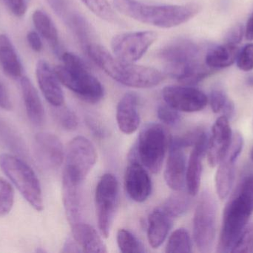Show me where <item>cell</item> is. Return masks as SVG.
<instances>
[{"label":"cell","instance_id":"cell-7","mask_svg":"<svg viewBox=\"0 0 253 253\" xmlns=\"http://www.w3.org/2000/svg\"><path fill=\"white\" fill-rule=\"evenodd\" d=\"M159 57L165 62L167 73L181 80L202 63L200 49L191 40H175L161 49Z\"/></svg>","mask_w":253,"mask_h":253},{"label":"cell","instance_id":"cell-16","mask_svg":"<svg viewBox=\"0 0 253 253\" xmlns=\"http://www.w3.org/2000/svg\"><path fill=\"white\" fill-rule=\"evenodd\" d=\"M184 149L175 140H171L165 170L167 185L173 191H181L186 186L185 154Z\"/></svg>","mask_w":253,"mask_h":253},{"label":"cell","instance_id":"cell-31","mask_svg":"<svg viewBox=\"0 0 253 253\" xmlns=\"http://www.w3.org/2000/svg\"><path fill=\"white\" fill-rule=\"evenodd\" d=\"M191 251V239L188 232L182 228L173 232L168 239L166 253H190Z\"/></svg>","mask_w":253,"mask_h":253},{"label":"cell","instance_id":"cell-45","mask_svg":"<svg viewBox=\"0 0 253 253\" xmlns=\"http://www.w3.org/2000/svg\"><path fill=\"white\" fill-rule=\"evenodd\" d=\"M245 37L249 41H253V12L247 22L245 31Z\"/></svg>","mask_w":253,"mask_h":253},{"label":"cell","instance_id":"cell-24","mask_svg":"<svg viewBox=\"0 0 253 253\" xmlns=\"http://www.w3.org/2000/svg\"><path fill=\"white\" fill-rule=\"evenodd\" d=\"M239 52L238 46L224 43L210 49L205 56V62L210 68L216 71L233 65Z\"/></svg>","mask_w":253,"mask_h":253},{"label":"cell","instance_id":"cell-23","mask_svg":"<svg viewBox=\"0 0 253 253\" xmlns=\"http://www.w3.org/2000/svg\"><path fill=\"white\" fill-rule=\"evenodd\" d=\"M20 86L28 118L33 124L40 126L44 122V110L38 92L28 77H21Z\"/></svg>","mask_w":253,"mask_h":253},{"label":"cell","instance_id":"cell-25","mask_svg":"<svg viewBox=\"0 0 253 253\" xmlns=\"http://www.w3.org/2000/svg\"><path fill=\"white\" fill-rule=\"evenodd\" d=\"M0 65L4 73L10 77H22L20 59L13 43L5 34H0Z\"/></svg>","mask_w":253,"mask_h":253},{"label":"cell","instance_id":"cell-32","mask_svg":"<svg viewBox=\"0 0 253 253\" xmlns=\"http://www.w3.org/2000/svg\"><path fill=\"white\" fill-rule=\"evenodd\" d=\"M117 245L123 253H145L142 244L131 233L126 229H120L117 233Z\"/></svg>","mask_w":253,"mask_h":253},{"label":"cell","instance_id":"cell-46","mask_svg":"<svg viewBox=\"0 0 253 253\" xmlns=\"http://www.w3.org/2000/svg\"><path fill=\"white\" fill-rule=\"evenodd\" d=\"M251 160H252L253 163V147L252 148V150H251Z\"/></svg>","mask_w":253,"mask_h":253},{"label":"cell","instance_id":"cell-34","mask_svg":"<svg viewBox=\"0 0 253 253\" xmlns=\"http://www.w3.org/2000/svg\"><path fill=\"white\" fill-rule=\"evenodd\" d=\"M14 203V191L10 184L0 178V218L6 216Z\"/></svg>","mask_w":253,"mask_h":253},{"label":"cell","instance_id":"cell-5","mask_svg":"<svg viewBox=\"0 0 253 253\" xmlns=\"http://www.w3.org/2000/svg\"><path fill=\"white\" fill-rule=\"evenodd\" d=\"M168 141L167 131L162 125H146L140 132L132 159L138 158L146 169L153 173H158L162 167Z\"/></svg>","mask_w":253,"mask_h":253},{"label":"cell","instance_id":"cell-14","mask_svg":"<svg viewBox=\"0 0 253 253\" xmlns=\"http://www.w3.org/2000/svg\"><path fill=\"white\" fill-rule=\"evenodd\" d=\"M125 187L133 202L143 203L152 193V181L144 166L135 159H131L125 174Z\"/></svg>","mask_w":253,"mask_h":253},{"label":"cell","instance_id":"cell-6","mask_svg":"<svg viewBox=\"0 0 253 253\" xmlns=\"http://www.w3.org/2000/svg\"><path fill=\"white\" fill-rule=\"evenodd\" d=\"M253 209L237 194L227 203L223 215L217 251L231 253L252 215Z\"/></svg>","mask_w":253,"mask_h":253},{"label":"cell","instance_id":"cell-2","mask_svg":"<svg viewBox=\"0 0 253 253\" xmlns=\"http://www.w3.org/2000/svg\"><path fill=\"white\" fill-rule=\"evenodd\" d=\"M115 8L142 23L162 28H173L194 17L200 7L196 4L153 5L136 0H114Z\"/></svg>","mask_w":253,"mask_h":253},{"label":"cell","instance_id":"cell-10","mask_svg":"<svg viewBox=\"0 0 253 253\" xmlns=\"http://www.w3.org/2000/svg\"><path fill=\"white\" fill-rule=\"evenodd\" d=\"M120 187L117 178L105 174L99 180L95 193L96 216L102 237L108 238L119 206Z\"/></svg>","mask_w":253,"mask_h":253},{"label":"cell","instance_id":"cell-22","mask_svg":"<svg viewBox=\"0 0 253 253\" xmlns=\"http://www.w3.org/2000/svg\"><path fill=\"white\" fill-rule=\"evenodd\" d=\"M72 236L83 252L108 253L106 245L96 229L88 224L79 222L71 226Z\"/></svg>","mask_w":253,"mask_h":253},{"label":"cell","instance_id":"cell-43","mask_svg":"<svg viewBox=\"0 0 253 253\" xmlns=\"http://www.w3.org/2000/svg\"><path fill=\"white\" fill-rule=\"evenodd\" d=\"M12 104L10 97L4 86L0 83V108L4 110H10Z\"/></svg>","mask_w":253,"mask_h":253},{"label":"cell","instance_id":"cell-41","mask_svg":"<svg viewBox=\"0 0 253 253\" xmlns=\"http://www.w3.org/2000/svg\"><path fill=\"white\" fill-rule=\"evenodd\" d=\"M9 8L18 17L24 16L27 10L26 0H7Z\"/></svg>","mask_w":253,"mask_h":253},{"label":"cell","instance_id":"cell-15","mask_svg":"<svg viewBox=\"0 0 253 253\" xmlns=\"http://www.w3.org/2000/svg\"><path fill=\"white\" fill-rule=\"evenodd\" d=\"M233 135L229 119L223 115L218 117L212 126L207 150L210 166H218L224 158L231 144Z\"/></svg>","mask_w":253,"mask_h":253},{"label":"cell","instance_id":"cell-36","mask_svg":"<svg viewBox=\"0 0 253 253\" xmlns=\"http://www.w3.org/2000/svg\"><path fill=\"white\" fill-rule=\"evenodd\" d=\"M157 115L160 121L167 126H175L181 121L179 111L167 103L158 107Z\"/></svg>","mask_w":253,"mask_h":253},{"label":"cell","instance_id":"cell-21","mask_svg":"<svg viewBox=\"0 0 253 253\" xmlns=\"http://www.w3.org/2000/svg\"><path fill=\"white\" fill-rule=\"evenodd\" d=\"M172 218L161 206L152 211L148 218L147 239L152 248H159L167 239L172 227Z\"/></svg>","mask_w":253,"mask_h":253},{"label":"cell","instance_id":"cell-3","mask_svg":"<svg viewBox=\"0 0 253 253\" xmlns=\"http://www.w3.org/2000/svg\"><path fill=\"white\" fill-rule=\"evenodd\" d=\"M62 59L63 65L53 69L60 83L86 102H99L104 97L103 86L88 71L84 61L71 52L62 53Z\"/></svg>","mask_w":253,"mask_h":253},{"label":"cell","instance_id":"cell-13","mask_svg":"<svg viewBox=\"0 0 253 253\" xmlns=\"http://www.w3.org/2000/svg\"><path fill=\"white\" fill-rule=\"evenodd\" d=\"M34 153L37 161L47 170H56L65 159L63 144L55 134L42 132L34 140Z\"/></svg>","mask_w":253,"mask_h":253},{"label":"cell","instance_id":"cell-17","mask_svg":"<svg viewBox=\"0 0 253 253\" xmlns=\"http://www.w3.org/2000/svg\"><path fill=\"white\" fill-rule=\"evenodd\" d=\"M209 138L204 131L193 146L186 171V186L192 196H196L200 188L202 174V159L207 153Z\"/></svg>","mask_w":253,"mask_h":253},{"label":"cell","instance_id":"cell-20","mask_svg":"<svg viewBox=\"0 0 253 253\" xmlns=\"http://www.w3.org/2000/svg\"><path fill=\"white\" fill-rule=\"evenodd\" d=\"M83 184L74 182L63 175L62 199L67 219L70 225L81 222L83 213Z\"/></svg>","mask_w":253,"mask_h":253},{"label":"cell","instance_id":"cell-29","mask_svg":"<svg viewBox=\"0 0 253 253\" xmlns=\"http://www.w3.org/2000/svg\"><path fill=\"white\" fill-rule=\"evenodd\" d=\"M208 102H210L211 109L215 114H222L223 116H225L228 119L234 114V102L221 89H213L211 92Z\"/></svg>","mask_w":253,"mask_h":253},{"label":"cell","instance_id":"cell-19","mask_svg":"<svg viewBox=\"0 0 253 253\" xmlns=\"http://www.w3.org/2000/svg\"><path fill=\"white\" fill-rule=\"evenodd\" d=\"M117 121L119 129L126 135H131L138 129L140 115L136 94L128 92L121 98L117 105Z\"/></svg>","mask_w":253,"mask_h":253},{"label":"cell","instance_id":"cell-26","mask_svg":"<svg viewBox=\"0 0 253 253\" xmlns=\"http://www.w3.org/2000/svg\"><path fill=\"white\" fill-rule=\"evenodd\" d=\"M32 19L38 34L48 43L56 53H59V34L54 23L48 15L42 10H37L33 13Z\"/></svg>","mask_w":253,"mask_h":253},{"label":"cell","instance_id":"cell-12","mask_svg":"<svg viewBox=\"0 0 253 253\" xmlns=\"http://www.w3.org/2000/svg\"><path fill=\"white\" fill-rule=\"evenodd\" d=\"M162 97L165 103L181 112H197L208 103L206 95L190 86H166L162 91Z\"/></svg>","mask_w":253,"mask_h":253},{"label":"cell","instance_id":"cell-38","mask_svg":"<svg viewBox=\"0 0 253 253\" xmlns=\"http://www.w3.org/2000/svg\"><path fill=\"white\" fill-rule=\"evenodd\" d=\"M236 194L253 209V174L248 175L243 180Z\"/></svg>","mask_w":253,"mask_h":253},{"label":"cell","instance_id":"cell-28","mask_svg":"<svg viewBox=\"0 0 253 253\" xmlns=\"http://www.w3.org/2000/svg\"><path fill=\"white\" fill-rule=\"evenodd\" d=\"M191 197L188 192L175 191L167 199L161 207L172 219L178 218L188 210L191 205Z\"/></svg>","mask_w":253,"mask_h":253},{"label":"cell","instance_id":"cell-30","mask_svg":"<svg viewBox=\"0 0 253 253\" xmlns=\"http://www.w3.org/2000/svg\"><path fill=\"white\" fill-rule=\"evenodd\" d=\"M95 15L111 23L120 22L118 16L111 7L108 0H81Z\"/></svg>","mask_w":253,"mask_h":253},{"label":"cell","instance_id":"cell-4","mask_svg":"<svg viewBox=\"0 0 253 253\" xmlns=\"http://www.w3.org/2000/svg\"><path fill=\"white\" fill-rule=\"evenodd\" d=\"M0 168L24 199L37 211L44 207L40 180L24 160L9 154L0 155Z\"/></svg>","mask_w":253,"mask_h":253},{"label":"cell","instance_id":"cell-35","mask_svg":"<svg viewBox=\"0 0 253 253\" xmlns=\"http://www.w3.org/2000/svg\"><path fill=\"white\" fill-rule=\"evenodd\" d=\"M231 253H253V223L245 227Z\"/></svg>","mask_w":253,"mask_h":253},{"label":"cell","instance_id":"cell-18","mask_svg":"<svg viewBox=\"0 0 253 253\" xmlns=\"http://www.w3.org/2000/svg\"><path fill=\"white\" fill-rule=\"evenodd\" d=\"M37 82L47 102L53 107L64 105L65 96L61 83L49 64L40 60L36 68Z\"/></svg>","mask_w":253,"mask_h":253},{"label":"cell","instance_id":"cell-39","mask_svg":"<svg viewBox=\"0 0 253 253\" xmlns=\"http://www.w3.org/2000/svg\"><path fill=\"white\" fill-rule=\"evenodd\" d=\"M243 146V137L242 136V135L240 133H238V132L233 134L231 144H230L228 151H227V154L224 157H227L229 160L236 163V160L242 153Z\"/></svg>","mask_w":253,"mask_h":253},{"label":"cell","instance_id":"cell-33","mask_svg":"<svg viewBox=\"0 0 253 253\" xmlns=\"http://www.w3.org/2000/svg\"><path fill=\"white\" fill-rule=\"evenodd\" d=\"M53 116L58 125L65 130L73 131L78 126L79 120L77 114L64 105L53 107Z\"/></svg>","mask_w":253,"mask_h":253},{"label":"cell","instance_id":"cell-1","mask_svg":"<svg viewBox=\"0 0 253 253\" xmlns=\"http://www.w3.org/2000/svg\"><path fill=\"white\" fill-rule=\"evenodd\" d=\"M85 53L109 77L128 87L148 89L163 80V74L159 70L121 60L97 43L90 44Z\"/></svg>","mask_w":253,"mask_h":253},{"label":"cell","instance_id":"cell-9","mask_svg":"<svg viewBox=\"0 0 253 253\" xmlns=\"http://www.w3.org/2000/svg\"><path fill=\"white\" fill-rule=\"evenodd\" d=\"M63 175L74 182L83 184L97 160L94 145L87 138L76 137L68 144L65 151Z\"/></svg>","mask_w":253,"mask_h":253},{"label":"cell","instance_id":"cell-37","mask_svg":"<svg viewBox=\"0 0 253 253\" xmlns=\"http://www.w3.org/2000/svg\"><path fill=\"white\" fill-rule=\"evenodd\" d=\"M238 68L243 71L253 70V43H248L239 51L236 59Z\"/></svg>","mask_w":253,"mask_h":253},{"label":"cell","instance_id":"cell-44","mask_svg":"<svg viewBox=\"0 0 253 253\" xmlns=\"http://www.w3.org/2000/svg\"><path fill=\"white\" fill-rule=\"evenodd\" d=\"M63 253H80L83 252L80 245L74 240V238H69L67 239L66 242L64 244Z\"/></svg>","mask_w":253,"mask_h":253},{"label":"cell","instance_id":"cell-27","mask_svg":"<svg viewBox=\"0 0 253 253\" xmlns=\"http://www.w3.org/2000/svg\"><path fill=\"white\" fill-rule=\"evenodd\" d=\"M236 177L235 162L224 157L219 164L215 174V188L221 200H224L230 194Z\"/></svg>","mask_w":253,"mask_h":253},{"label":"cell","instance_id":"cell-42","mask_svg":"<svg viewBox=\"0 0 253 253\" xmlns=\"http://www.w3.org/2000/svg\"><path fill=\"white\" fill-rule=\"evenodd\" d=\"M27 40L32 50L36 52L41 51L42 49V43L38 33L36 31H30L27 35Z\"/></svg>","mask_w":253,"mask_h":253},{"label":"cell","instance_id":"cell-11","mask_svg":"<svg viewBox=\"0 0 253 253\" xmlns=\"http://www.w3.org/2000/svg\"><path fill=\"white\" fill-rule=\"evenodd\" d=\"M157 40L153 31H136L118 34L111 41L114 56L121 60L135 62L141 59Z\"/></svg>","mask_w":253,"mask_h":253},{"label":"cell","instance_id":"cell-40","mask_svg":"<svg viewBox=\"0 0 253 253\" xmlns=\"http://www.w3.org/2000/svg\"><path fill=\"white\" fill-rule=\"evenodd\" d=\"M244 28L240 24L234 25L227 32L225 37V43L238 46L242 42L244 35Z\"/></svg>","mask_w":253,"mask_h":253},{"label":"cell","instance_id":"cell-8","mask_svg":"<svg viewBox=\"0 0 253 253\" xmlns=\"http://www.w3.org/2000/svg\"><path fill=\"white\" fill-rule=\"evenodd\" d=\"M216 201L211 192L202 193L193 217V239L201 253H210L213 248L216 234Z\"/></svg>","mask_w":253,"mask_h":253}]
</instances>
